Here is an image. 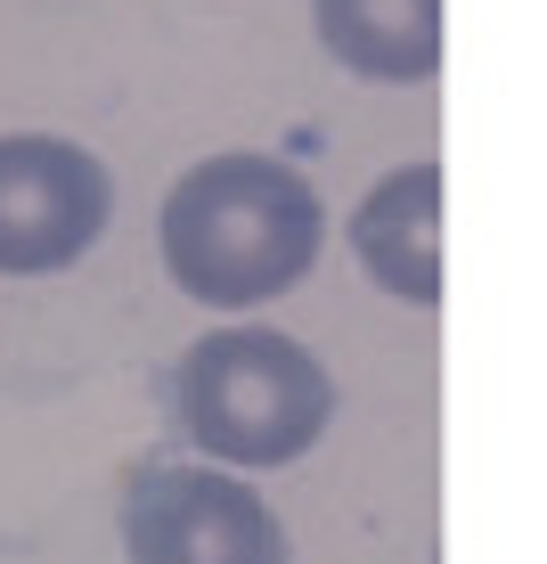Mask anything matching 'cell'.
<instances>
[{
  "instance_id": "1",
  "label": "cell",
  "mask_w": 547,
  "mask_h": 564,
  "mask_svg": "<svg viewBox=\"0 0 547 564\" xmlns=\"http://www.w3.org/2000/svg\"><path fill=\"white\" fill-rule=\"evenodd\" d=\"M327 238L319 188L286 155H205L164 197V270L180 295L245 311L310 279Z\"/></svg>"
},
{
  "instance_id": "6",
  "label": "cell",
  "mask_w": 547,
  "mask_h": 564,
  "mask_svg": "<svg viewBox=\"0 0 547 564\" xmlns=\"http://www.w3.org/2000/svg\"><path fill=\"white\" fill-rule=\"evenodd\" d=\"M336 66L368 83H434L441 66V0H310Z\"/></svg>"
},
{
  "instance_id": "5",
  "label": "cell",
  "mask_w": 547,
  "mask_h": 564,
  "mask_svg": "<svg viewBox=\"0 0 547 564\" xmlns=\"http://www.w3.org/2000/svg\"><path fill=\"white\" fill-rule=\"evenodd\" d=\"M351 254L384 295L434 311L441 303V164H401L351 213Z\"/></svg>"
},
{
  "instance_id": "4",
  "label": "cell",
  "mask_w": 547,
  "mask_h": 564,
  "mask_svg": "<svg viewBox=\"0 0 547 564\" xmlns=\"http://www.w3.org/2000/svg\"><path fill=\"white\" fill-rule=\"evenodd\" d=\"M114 213V181L90 148L57 131H9L0 140V270L42 279L99 246Z\"/></svg>"
},
{
  "instance_id": "3",
  "label": "cell",
  "mask_w": 547,
  "mask_h": 564,
  "mask_svg": "<svg viewBox=\"0 0 547 564\" xmlns=\"http://www.w3.org/2000/svg\"><path fill=\"white\" fill-rule=\"evenodd\" d=\"M131 564H286V523L253 482L212 466H140L123 491Z\"/></svg>"
},
{
  "instance_id": "2",
  "label": "cell",
  "mask_w": 547,
  "mask_h": 564,
  "mask_svg": "<svg viewBox=\"0 0 547 564\" xmlns=\"http://www.w3.org/2000/svg\"><path fill=\"white\" fill-rule=\"evenodd\" d=\"M180 425L221 466H286L336 417L327 368L278 327H221L180 360Z\"/></svg>"
}]
</instances>
